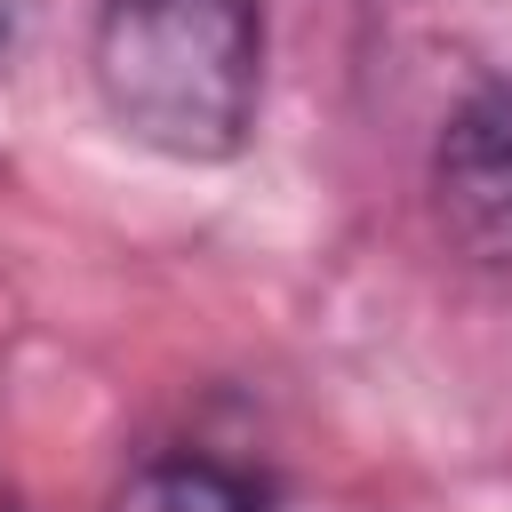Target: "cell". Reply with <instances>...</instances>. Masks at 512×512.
I'll return each mask as SVG.
<instances>
[{
	"mask_svg": "<svg viewBox=\"0 0 512 512\" xmlns=\"http://www.w3.org/2000/svg\"><path fill=\"white\" fill-rule=\"evenodd\" d=\"M424 184L440 240L480 272H512V80H480L448 104Z\"/></svg>",
	"mask_w": 512,
	"mask_h": 512,
	"instance_id": "obj_2",
	"label": "cell"
},
{
	"mask_svg": "<svg viewBox=\"0 0 512 512\" xmlns=\"http://www.w3.org/2000/svg\"><path fill=\"white\" fill-rule=\"evenodd\" d=\"M88 80L128 144L224 168L264 104V0H96Z\"/></svg>",
	"mask_w": 512,
	"mask_h": 512,
	"instance_id": "obj_1",
	"label": "cell"
},
{
	"mask_svg": "<svg viewBox=\"0 0 512 512\" xmlns=\"http://www.w3.org/2000/svg\"><path fill=\"white\" fill-rule=\"evenodd\" d=\"M104 512H272V480L232 456L168 448V456H144L104 496Z\"/></svg>",
	"mask_w": 512,
	"mask_h": 512,
	"instance_id": "obj_3",
	"label": "cell"
},
{
	"mask_svg": "<svg viewBox=\"0 0 512 512\" xmlns=\"http://www.w3.org/2000/svg\"><path fill=\"white\" fill-rule=\"evenodd\" d=\"M0 512H24V496H16V480L0 472Z\"/></svg>",
	"mask_w": 512,
	"mask_h": 512,
	"instance_id": "obj_5",
	"label": "cell"
},
{
	"mask_svg": "<svg viewBox=\"0 0 512 512\" xmlns=\"http://www.w3.org/2000/svg\"><path fill=\"white\" fill-rule=\"evenodd\" d=\"M16 16H24V0H0V48H8V32H16Z\"/></svg>",
	"mask_w": 512,
	"mask_h": 512,
	"instance_id": "obj_4",
	"label": "cell"
}]
</instances>
